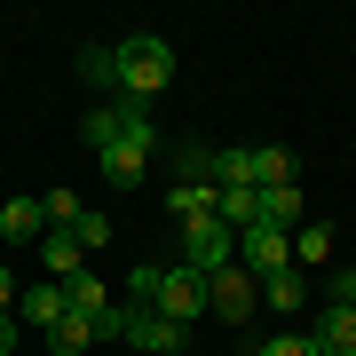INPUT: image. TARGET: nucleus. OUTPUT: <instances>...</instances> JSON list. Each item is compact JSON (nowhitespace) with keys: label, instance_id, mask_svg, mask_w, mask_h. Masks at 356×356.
I'll use <instances>...</instances> for the list:
<instances>
[{"label":"nucleus","instance_id":"obj_1","mask_svg":"<svg viewBox=\"0 0 356 356\" xmlns=\"http://www.w3.org/2000/svg\"><path fill=\"white\" fill-rule=\"evenodd\" d=\"M166 79H175V48H166L159 32H127L119 40V103H127V111H151Z\"/></svg>","mask_w":356,"mask_h":356},{"label":"nucleus","instance_id":"obj_2","mask_svg":"<svg viewBox=\"0 0 356 356\" xmlns=\"http://www.w3.org/2000/svg\"><path fill=\"white\" fill-rule=\"evenodd\" d=\"M214 198H222L214 151H206V143H182V151H175V191H166V206L182 214V229H191V222H214Z\"/></svg>","mask_w":356,"mask_h":356},{"label":"nucleus","instance_id":"obj_3","mask_svg":"<svg viewBox=\"0 0 356 356\" xmlns=\"http://www.w3.org/2000/svg\"><path fill=\"white\" fill-rule=\"evenodd\" d=\"M151 151H159V119H151V111H135V119H127V135L103 151V182H111V191H135L143 166H151Z\"/></svg>","mask_w":356,"mask_h":356},{"label":"nucleus","instance_id":"obj_4","mask_svg":"<svg viewBox=\"0 0 356 356\" xmlns=\"http://www.w3.org/2000/svg\"><path fill=\"white\" fill-rule=\"evenodd\" d=\"M119 341H135L143 356H182L191 348V325H175V317H159V309H119Z\"/></svg>","mask_w":356,"mask_h":356},{"label":"nucleus","instance_id":"obj_5","mask_svg":"<svg viewBox=\"0 0 356 356\" xmlns=\"http://www.w3.org/2000/svg\"><path fill=\"white\" fill-rule=\"evenodd\" d=\"M261 309V285H254V269H214V277H206V317H222V325H245Z\"/></svg>","mask_w":356,"mask_h":356},{"label":"nucleus","instance_id":"obj_6","mask_svg":"<svg viewBox=\"0 0 356 356\" xmlns=\"http://www.w3.org/2000/svg\"><path fill=\"white\" fill-rule=\"evenodd\" d=\"M238 261V229L229 222H191L182 229V269H198V277H214V269Z\"/></svg>","mask_w":356,"mask_h":356},{"label":"nucleus","instance_id":"obj_7","mask_svg":"<svg viewBox=\"0 0 356 356\" xmlns=\"http://www.w3.org/2000/svg\"><path fill=\"white\" fill-rule=\"evenodd\" d=\"M238 269H254V277H277V269H293V229H238Z\"/></svg>","mask_w":356,"mask_h":356},{"label":"nucleus","instance_id":"obj_8","mask_svg":"<svg viewBox=\"0 0 356 356\" xmlns=\"http://www.w3.org/2000/svg\"><path fill=\"white\" fill-rule=\"evenodd\" d=\"M159 317H175V325H191V317H206V277H198V269H159Z\"/></svg>","mask_w":356,"mask_h":356},{"label":"nucleus","instance_id":"obj_9","mask_svg":"<svg viewBox=\"0 0 356 356\" xmlns=\"http://www.w3.org/2000/svg\"><path fill=\"white\" fill-rule=\"evenodd\" d=\"M64 317H72V301H64V285H48V277H40V285H24V301H16V325H32L40 341H48V332L64 325Z\"/></svg>","mask_w":356,"mask_h":356},{"label":"nucleus","instance_id":"obj_10","mask_svg":"<svg viewBox=\"0 0 356 356\" xmlns=\"http://www.w3.org/2000/svg\"><path fill=\"white\" fill-rule=\"evenodd\" d=\"M64 301H72V317H88L95 332H103V317H111V293H103V277H88V269H79V277H64Z\"/></svg>","mask_w":356,"mask_h":356},{"label":"nucleus","instance_id":"obj_11","mask_svg":"<svg viewBox=\"0 0 356 356\" xmlns=\"http://www.w3.org/2000/svg\"><path fill=\"white\" fill-rule=\"evenodd\" d=\"M0 238H8V245L48 238V214H40V198H8V206H0Z\"/></svg>","mask_w":356,"mask_h":356},{"label":"nucleus","instance_id":"obj_12","mask_svg":"<svg viewBox=\"0 0 356 356\" xmlns=\"http://www.w3.org/2000/svg\"><path fill=\"white\" fill-rule=\"evenodd\" d=\"M309 341H317V356H356V309H325Z\"/></svg>","mask_w":356,"mask_h":356},{"label":"nucleus","instance_id":"obj_13","mask_svg":"<svg viewBox=\"0 0 356 356\" xmlns=\"http://www.w3.org/2000/svg\"><path fill=\"white\" fill-rule=\"evenodd\" d=\"M79 254H88V245H79L72 229H48V238H40V269H48L56 285H64V277H79Z\"/></svg>","mask_w":356,"mask_h":356},{"label":"nucleus","instance_id":"obj_14","mask_svg":"<svg viewBox=\"0 0 356 356\" xmlns=\"http://www.w3.org/2000/svg\"><path fill=\"white\" fill-rule=\"evenodd\" d=\"M261 222L269 229H301V182H261Z\"/></svg>","mask_w":356,"mask_h":356},{"label":"nucleus","instance_id":"obj_15","mask_svg":"<svg viewBox=\"0 0 356 356\" xmlns=\"http://www.w3.org/2000/svg\"><path fill=\"white\" fill-rule=\"evenodd\" d=\"M261 301L277 309V317H301V309H309V277H301V269H277V277H261Z\"/></svg>","mask_w":356,"mask_h":356},{"label":"nucleus","instance_id":"obj_16","mask_svg":"<svg viewBox=\"0 0 356 356\" xmlns=\"http://www.w3.org/2000/svg\"><path fill=\"white\" fill-rule=\"evenodd\" d=\"M293 261L325 269V261H332V222H301V229H293Z\"/></svg>","mask_w":356,"mask_h":356},{"label":"nucleus","instance_id":"obj_17","mask_svg":"<svg viewBox=\"0 0 356 356\" xmlns=\"http://www.w3.org/2000/svg\"><path fill=\"white\" fill-rule=\"evenodd\" d=\"M214 222L254 229V222H261V191H222V198H214Z\"/></svg>","mask_w":356,"mask_h":356},{"label":"nucleus","instance_id":"obj_18","mask_svg":"<svg viewBox=\"0 0 356 356\" xmlns=\"http://www.w3.org/2000/svg\"><path fill=\"white\" fill-rule=\"evenodd\" d=\"M79 72L95 88H111V103H119V48H79Z\"/></svg>","mask_w":356,"mask_h":356},{"label":"nucleus","instance_id":"obj_19","mask_svg":"<svg viewBox=\"0 0 356 356\" xmlns=\"http://www.w3.org/2000/svg\"><path fill=\"white\" fill-rule=\"evenodd\" d=\"M254 175L261 182H301V166H293V151H277V143H254Z\"/></svg>","mask_w":356,"mask_h":356},{"label":"nucleus","instance_id":"obj_20","mask_svg":"<svg viewBox=\"0 0 356 356\" xmlns=\"http://www.w3.org/2000/svg\"><path fill=\"white\" fill-rule=\"evenodd\" d=\"M88 341H103V332H95L88 317H64V325L48 332V348H56V356H79V348H88Z\"/></svg>","mask_w":356,"mask_h":356},{"label":"nucleus","instance_id":"obj_21","mask_svg":"<svg viewBox=\"0 0 356 356\" xmlns=\"http://www.w3.org/2000/svg\"><path fill=\"white\" fill-rule=\"evenodd\" d=\"M40 214H48V229H79L88 206H79V191H48V198H40Z\"/></svg>","mask_w":356,"mask_h":356},{"label":"nucleus","instance_id":"obj_22","mask_svg":"<svg viewBox=\"0 0 356 356\" xmlns=\"http://www.w3.org/2000/svg\"><path fill=\"white\" fill-rule=\"evenodd\" d=\"M127 301H135V309H151V301H159V261L127 269Z\"/></svg>","mask_w":356,"mask_h":356},{"label":"nucleus","instance_id":"obj_23","mask_svg":"<svg viewBox=\"0 0 356 356\" xmlns=\"http://www.w3.org/2000/svg\"><path fill=\"white\" fill-rule=\"evenodd\" d=\"M325 309H356V269H325Z\"/></svg>","mask_w":356,"mask_h":356},{"label":"nucleus","instance_id":"obj_24","mask_svg":"<svg viewBox=\"0 0 356 356\" xmlns=\"http://www.w3.org/2000/svg\"><path fill=\"white\" fill-rule=\"evenodd\" d=\"M254 356H317V341H309V332H277V341H261Z\"/></svg>","mask_w":356,"mask_h":356},{"label":"nucleus","instance_id":"obj_25","mask_svg":"<svg viewBox=\"0 0 356 356\" xmlns=\"http://www.w3.org/2000/svg\"><path fill=\"white\" fill-rule=\"evenodd\" d=\"M72 238L88 245V254H103V238H111V222H103V214H79V229H72Z\"/></svg>","mask_w":356,"mask_h":356},{"label":"nucleus","instance_id":"obj_26","mask_svg":"<svg viewBox=\"0 0 356 356\" xmlns=\"http://www.w3.org/2000/svg\"><path fill=\"white\" fill-rule=\"evenodd\" d=\"M16 301H24V293H16V277L0 269V309H8V317H16Z\"/></svg>","mask_w":356,"mask_h":356},{"label":"nucleus","instance_id":"obj_27","mask_svg":"<svg viewBox=\"0 0 356 356\" xmlns=\"http://www.w3.org/2000/svg\"><path fill=\"white\" fill-rule=\"evenodd\" d=\"M16 332H24V325H16V317H8V309H0V356H8V348H16Z\"/></svg>","mask_w":356,"mask_h":356}]
</instances>
